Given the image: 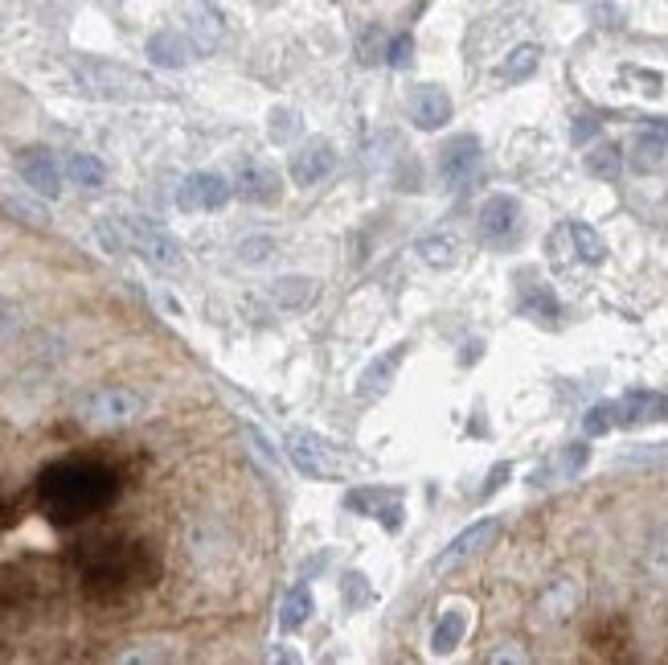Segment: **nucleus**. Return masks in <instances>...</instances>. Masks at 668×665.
Returning a JSON list of instances; mask_svg holds the SVG:
<instances>
[{
  "instance_id": "obj_1",
  "label": "nucleus",
  "mask_w": 668,
  "mask_h": 665,
  "mask_svg": "<svg viewBox=\"0 0 668 665\" xmlns=\"http://www.w3.org/2000/svg\"><path fill=\"white\" fill-rule=\"evenodd\" d=\"M41 510L58 526H74L82 517L99 514L115 497V473L99 461H58L38 481Z\"/></svg>"
},
{
  "instance_id": "obj_2",
  "label": "nucleus",
  "mask_w": 668,
  "mask_h": 665,
  "mask_svg": "<svg viewBox=\"0 0 668 665\" xmlns=\"http://www.w3.org/2000/svg\"><path fill=\"white\" fill-rule=\"evenodd\" d=\"M94 234H99L103 251H111V255L144 259L148 268H156V272H185V268H189L185 246L176 243V239L164 231V226H156L152 218L103 214L99 222H94Z\"/></svg>"
},
{
  "instance_id": "obj_3",
  "label": "nucleus",
  "mask_w": 668,
  "mask_h": 665,
  "mask_svg": "<svg viewBox=\"0 0 668 665\" xmlns=\"http://www.w3.org/2000/svg\"><path fill=\"white\" fill-rule=\"evenodd\" d=\"M161 563L144 543H99L87 558L82 584L94 599H123L128 592L156 584Z\"/></svg>"
},
{
  "instance_id": "obj_4",
  "label": "nucleus",
  "mask_w": 668,
  "mask_h": 665,
  "mask_svg": "<svg viewBox=\"0 0 668 665\" xmlns=\"http://www.w3.org/2000/svg\"><path fill=\"white\" fill-rule=\"evenodd\" d=\"M70 79L74 91L87 99H103V103H132L148 99V79L120 62H103V58H74L70 62Z\"/></svg>"
},
{
  "instance_id": "obj_5",
  "label": "nucleus",
  "mask_w": 668,
  "mask_h": 665,
  "mask_svg": "<svg viewBox=\"0 0 668 665\" xmlns=\"http://www.w3.org/2000/svg\"><path fill=\"white\" fill-rule=\"evenodd\" d=\"M140 415H144V399L132 386H103V391L87 394L79 407V420L94 432H123V427L140 423Z\"/></svg>"
},
{
  "instance_id": "obj_6",
  "label": "nucleus",
  "mask_w": 668,
  "mask_h": 665,
  "mask_svg": "<svg viewBox=\"0 0 668 665\" xmlns=\"http://www.w3.org/2000/svg\"><path fill=\"white\" fill-rule=\"evenodd\" d=\"M583 608V584L575 575H558L554 584H546V592L534 599V612H529V625L537 633H558L578 616Z\"/></svg>"
},
{
  "instance_id": "obj_7",
  "label": "nucleus",
  "mask_w": 668,
  "mask_h": 665,
  "mask_svg": "<svg viewBox=\"0 0 668 665\" xmlns=\"http://www.w3.org/2000/svg\"><path fill=\"white\" fill-rule=\"evenodd\" d=\"M230 198H234V181L214 173V169H198L176 185V210L181 214H210V210H222Z\"/></svg>"
},
{
  "instance_id": "obj_8",
  "label": "nucleus",
  "mask_w": 668,
  "mask_h": 665,
  "mask_svg": "<svg viewBox=\"0 0 668 665\" xmlns=\"http://www.w3.org/2000/svg\"><path fill=\"white\" fill-rule=\"evenodd\" d=\"M522 202L508 198V193H493L488 202L480 205V218H476V231H480V243L488 246H508L522 239Z\"/></svg>"
},
{
  "instance_id": "obj_9",
  "label": "nucleus",
  "mask_w": 668,
  "mask_h": 665,
  "mask_svg": "<svg viewBox=\"0 0 668 665\" xmlns=\"http://www.w3.org/2000/svg\"><path fill=\"white\" fill-rule=\"evenodd\" d=\"M17 173L38 198H62V181H67V164L58 161L50 149H21L17 152Z\"/></svg>"
},
{
  "instance_id": "obj_10",
  "label": "nucleus",
  "mask_w": 668,
  "mask_h": 665,
  "mask_svg": "<svg viewBox=\"0 0 668 665\" xmlns=\"http://www.w3.org/2000/svg\"><path fill=\"white\" fill-rule=\"evenodd\" d=\"M181 29H185L201 58H210L226 41V17L210 0H181Z\"/></svg>"
},
{
  "instance_id": "obj_11",
  "label": "nucleus",
  "mask_w": 668,
  "mask_h": 665,
  "mask_svg": "<svg viewBox=\"0 0 668 665\" xmlns=\"http://www.w3.org/2000/svg\"><path fill=\"white\" fill-rule=\"evenodd\" d=\"M336 144L333 140H307L300 149L292 152V164H287V173H292V185L300 190H312V185H324L328 177L336 173Z\"/></svg>"
},
{
  "instance_id": "obj_12",
  "label": "nucleus",
  "mask_w": 668,
  "mask_h": 665,
  "mask_svg": "<svg viewBox=\"0 0 668 665\" xmlns=\"http://www.w3.org/2000/svg\"><path fill=\"white\" fill-rule=\"evenodd\" d=\"M500 534V522L496 517H484V522H472L468 530H459L452 543L443 546L439 555L431 558V571L443 575V571H455L459 563H468L472 555H480L484 546H493V538Z\"/></svg>"
},
{
  "instance_id": "obj_13",
  "label": "nucleus",
  "mask_w": 668,
  "mask_h": 665,
  "mask_svg": "<svg viewBox=\"0 0 668 665\" xmlns=\"http://www.w3.org/2000/svg\"><path fill=\"white\" fill-rule=\"evenodd\" d=\"M287 456H292V464L300 468L304 476H336V452L324 444L316 432H304V427H295V432H287Z\"/></svg>"
},
{
  "instance_id": "obj_14",
  "label": "nucleus",
  "mask_w": 668,
  "mask_h": 665,
  "mask_svg": "<svg viewBox=\"0 0 668 665\" xmlns=\"http://www.w3.org/2000/svg\"><path fill=\"white\" fill-rule=\"evenodd\" d=\"M148 58H152V67H161V70H185L189 62H198L201 54L185 29L169 26V29H156V33L148 38Z\"/></svg>"
},
{
  "instance_id": "obj_15",
  "label": "nucleus",
  "mask_w": 668,
  "mask_h": 665,
  "mask_svg": "<svg viewBox=\"0 0 668 665\" xmlns=\"http://www.w3.org/2000/svg\"><path fill=\"white\" fill-rule=\"evenodd\" d=\"M480 157H484V149H480V140L476 137H452L447 144L439 149V173H443V181H452V185H468L472 177H476V169H480Z\"/></svg>"
},
{
  "instance_id": "obj_16",
  "label": "nucleus",
  "mask_w": 668,
  "mask_h": 665,
  "mask_svg": "<svg viewBox=\"0 0 668 665\" xmlns=\"http://www.w3.org/2000/svg\"><path fill=\"white\" fill-rule=\"evenodd\" d=\"M280 193H283V177L263 161H246L239 169V177H234V198H242V202L251 205L280 202Z\"/></svg>"
},
{
  "instance_id": "obj_17",
  "label": "nucleus",
  "mask_w": 668,
  "mask_h": 665,
  "mask_svg": "<svg viewBox=\"0 0 668 665\" xmlns=\"http://www.w3.org/2000/svg\"><path fill=\"white\" fill-rule=\"evenodd\" d=\"M411 120H415V128H423V132H439L443 123L452 120V95H447L443 87H435V82L415 87V91H411Z\"/></svg>"
},
{
  "instance_id": "obj_18",
  "label": "nucleus",
  "mask_w": 668,
  "mask_h": 665,
  "mask_svg": "<svg viewBox=\"0 0 668 665\" xmlns=\"http://www.w3.org/2000/svg\"><path fill=\"white\" fill-rule=\"evenodd\" d=\"M619 427H640V423H652V420H668V394H656V391H628L619 403Z\"/></svg>"
},
{
  "instance_id": "obj_19",
  "label": "nucleus",
  "mask_w": 668,
  "mask_h": 665,
  "mask_svg": "<svg viewBox=\"0 0 668 665\" xmlns=\"http://www.w3.org/2000/svg\"><path fill=\"white\" fill-rule=\"evenodd\" d=\"M668 157V128L665 123H648L631 140V169L636 173H656Z\"/></svg>"
},
{
  "instance_id": "obj_20",
  "label": "nucleus",
  "mask_w": 668,
  "mask_h": 665,
  "mask_svg": "<svg viewBox=\"0 0 668 665\" xmlns=\"http://www.w3.org/2000/svg\"><path fill=\"white\" fill-rule=\"evenodd\" d=\"M468 625H472V616H468L464 604L443 608V616L435 621V628H431V653H435V657L455 653L459 645H464V637H468Z\"/></svg>"
},
{
  "instance_id": "obj_21",
  "label": "nucleus",
  "mask_w": 668,
  "mask_h": 665,
  "mask_svg": "<svg viewBox=\"0 0 668 665\" xmlns=\"http://www.w3.org/2000/svg\"><path fill=\"white\" fill-rule=\"evenodd\" d=\"M406 350H411V345L398 341L394 350H386V357H374V362L362 370V379H357V394H362V399H374V394L386 391L389 382H394V374H398V366L406 362Z\"/></svg>"
},
{
  "instance_id": "obj_22",
  "label": "nucleus",
  "mask_w": 668,
  "mask_h": 665,
  "mask_svg": "<svg viewBox=\"0 0 668 665\" xmlns=\"http://www.w3.org/2000/svg\"><path fill=\"white\" fill-rule=\"evenodd\" d=\"M415 255L427 263L431 272H447V268L459 263V239L455 234H427V239L415 243Z\"/></svg>"
},
{
  "instance_id": "obj_23",
  "label": "nucleus",
  "mask_w": 668,
  "mask_h": 665,
  "mask_svg": "<svg viewBox=\"0 0 668 665\" xmlns=\"http://www.w3.org/2000/svg\"><path fill=\"white\" fill-rule=\"evenodd\" d=\"M67 177L82 190H99L103 181H108V164L91 157V152H70L67 157Z\"/></svg>"
},
{
  "instance_id": "obj_24",
  "label": "nucleus",
  "mask_w": 668,
  "mask_h": 665,
  "mask_svg": "<svg viewBox=\"0 0 668 665\" xmlns=\"http://www.w3.org/2000/svg\"><path fill=\"white\" fill-rule=\"evenodd\" d=\"M307 616H312V592H307L304 584H295L280 604V633H295V628H304Z\"/></svg>"
},
{
  "instance_id": "obj_25",
  "label": "nucleus",
  "mask_w": 668,
  "mask_h": 665,
  "mask_svg": "<svg viewBox=\"0 0 668 665\" xmlns=\"http://www.w3.org/2000/svg\"><path fill=\"white\" fill-rule=\"evenodd\" d=\"M587 641L599 653H619L624 645H628V621H624V616H603V621L590 625Z\"/></svg>"
},
{
  "instance_id": "obj_26",
  "label": "nucleus",
  "mask_w": 668,
  "mask_h": 665,
  "mask_svg": "<svg viewBox=\"0 0 668 665\" xmlns=\"http://www.w3.org/2000/svg\"><path fill=\"white\" fill-rule=\"evenodd\" d=\"M583 169L590 177H599V181H615V177L624 173V149L619 144H595V149L583 157Z\"/></svg>"
},
{
  "instance_id": "obj_27",
  "label": "nucleus",
  "mask_w": 668,
  "mask_h": 665,
  "mask_svg": "<svg viewBox=\"0 0 668 665\" xmlns=\"http://www.w3.org/2000/svg\"><path fill=\"white\" fill-rule=\"evenodd\" d=\"M570 243H575V255L583 263H603L607 259V243L599 239V231H590L587 222H570Z\"/></svg>"
},
{
  "instance_id": "obj_28",
  "label": "nucleus",
  "mask_w": 668,
  "mask_h": 665,
  "mask_svg": "<svg viewBox=\"0 0 668 665\" xmlns=\"http://www.w3.org/2000/svg\"><path fill=\"white\" fill-rule=\"evenodd\" d=\"M275 251H280V243L271 234H251V239L239 243V263L242 268H267L271 259H275Z\"/></svg>"
},
{
  "instance_id": "obj_29",
  "label": "nucleus",
  "mask_w": 668,
  "mask_h": 665,
  "mask_svg": "<svg viewBox=\"0 0 668 665\" xmlns=\"http://www.w3.org/2000/svg\"><path fill=\"white\" fill-rule=\"evenodd\" d=\"M537 62H542V50H537V46H517V50L500 62V79H508V82L529 79L537 70Z\"/></svg>"
},
{
  "instance_id": "obj_30",
  "label": "nucleus",
  "mask_w": 668,
  "mask_h": 665,
  "mask_svg": "<svg viewBox=\"0 0 668 665\" xmlns=\"http://www.w3.org/2000/svg\"><path fill=\"white\" fill-rule=\"evenodd\" d=\"M307 296H312V280H307V275H283V280H275V288H271V300L283 304V309H300Z\"/></svg>"
},
{
  "instance_id": "obj_31",
  "label": "nucleus",
  "mask_w": 668,
  "mask_h": 665,
  "mask_svg": "<svg viewBox=\"0 0 668 665\" xmlns=\"http://www.w3.org/2000/svg\"><path fill=\"white\" fill-rule=\"evenodd\" d=\"M295 132H300V115H295L292 108H271V115H267L271 144H292Z\"/></svg>"
},
{
  "instance_id": "obj_32",
  "label": "nucleus",
  "mask_w": 668,
  "mask_h": 665,
  "mask_svg": "<svg viewBox=\"0 0 668 665\" xmlns=\"http://www.w3.org/2000/svg\"><path fill=\"white\" fill-rule=\"evenodd\" d=\"M0 205H4L9 214L33 222V226H45V222H50V218H45V205L33 202V198H26V193H0Z\"/></svg>"
},
{
  "instance_id": "obj_33",
  "label": "nucleus",
  "mask_w": 668,
  "mask_h": 665,
  "mask_svg": "<svg viewBox=\"0 0 668 665\" xmlns=\"http://www.w3.org/2000/svg\"><path fill=\"white\" fill-rule=\"evenodd\" d=\"M611 427H619V411H615V403H599V407L587 411V420H583V432L595 440V435H607Z\"/></svg>"
},
{
  "instance_id": "obj_34",
  "label": "nucleus",
  "mask_w": 668,
  "mask_h": 665,
  "mask_svg": "<svg viewBox=\"0 0 668 665\" xmlns=\"http://www.w3.org/2000/svg\"><path fill=\"white\" fill-rule=\"evenodd\" d=\"M644 575L656 580V584H668V538H656V543L644 551Z\"/></svg>"
},
{
  "instance_id": "obj_35",
  "label": "nucleus",
  "mask_w": 668,
  "mask_h": 665,
  "mask_svg": "<svg viewBox=\"0 0 668 665\" xmlns=\"http://www.w3.org/2000/svg\"><path fill=\"white\" fill-rule=\"evenodd\" d=\"M389 493L382 490H353L345 497V510H353V514H365V517H377L382 514V502H386Z\"/></svg>"
},
{
  "instance_id": "obj_36",
  "label": "nucleus",
  "mask_w": 668,
  "mask_h": 665,
  "mask_svg": "<svg viewBox=\"0 0 668 665\" xmlns=\"http://www.w3.org/2000/svg\"><path fill=\"white\" fill-rule=\"evenodd\" d=\"M522 309L529 316H537V321H546V316H558L561 313V304L554 300V292H549V288H534V292L522 300Z\"/></svg>"
},
{
  "instance_id": "obj_37",
  "label": "nucleus",
  "mask_w": 668,
  "mask_h": 665,
  "mask_svg": "<svg viewBox=\"0 0 668 665\" xmlns=\"http://www.w3.org/2000/svg\"><path fill=\"white\" fill-rule=\"evenodd\" d=\"M590 461V444H570V449L561 452V461H558V473L561 476H575L583 464Z\"/></svg>"
},
{
  "instance_id": "obj_38",
  "label": "nucleus",
  "mask_w": 668,
  "mask_h": 665,
  "mask_svg": "<svg viewBox=\"0 0 668 665\" xmlns=\"http://www.w3.org/2000/svg\"><path fill=\"white\" fill-rule=\"evenodd\" d=\"M411 58H415V41L406 38V33L389 41V54H386L389 67H411Z\"/></svg>"
},
{
  "instance_id": "obj_39",
  "label": "nucleus",
  "mask_w": 668,
  "mask_h": 665,
  "mask_svg": "<svg viewBox=\"0 0 668 665\" xmlns=\"http://www.w3.org/2000/svg\"><path fill=\"white\" fill-rule=\"evenodd\" d=\"M508 476H513V464H493V473H488V481H484V490H480V502H488V497H493L496 490H505V481Z\"/></svg>"
},
{
  "instance_id": "obj_40",
  "label": "nucleus",
  "mask_w": 668,
  "mask_h": 665,
  "mask_svg": "<svg viewBox=\"0 0 668 665\" xmlns=\"http://www.w3.org/2000/svg\"><path fill=\"white\" fill-rule=\"evenodd\" d=\"M173 649H128L120 653V662H173Z\"/></svg>"
},
{
  "instance_id": "obj_41",
  "label": "nucleus",
  "mask_w": 668,
  "mask_h": 665,
  "mask_svg": "<svg viewBox=\"0 0 668 665\" xmlns=\"http://www.w3.org/2000/svg\"><path fill=\"white\" fill-rule=\"evenodd\" d=\"M570 137H575V144H587V140L599 137V123L590 120V115H583V120H575V132H570Z\"/></svg>"
},
{
  "instance_id": "obj_42",
  "label": "nucleus",
  "mask_w": 668,
  "mask_h": 665,
  "mask_svg": "<svg viewBox=\"0 0 668 665\" xmlns=\"http://www.w3.org/2000/svg\"><path fill=\"white\" fill-rule=\"evenodd\" d=\"M488 662H525V649H496Z\"/></svg>"
}]
</instances>
